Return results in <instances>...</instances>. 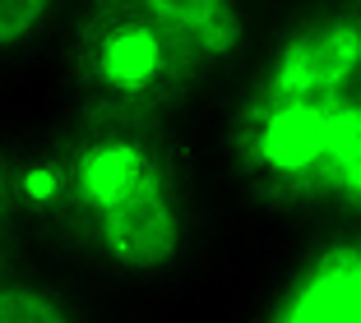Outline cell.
I'll return each instance as SVG.
<instances>
[{"instance_id":"1","label":"cell","mask_w":361,"mask_h":323,"mask_svg":"<svg viewBox=\"0 0 361 323\" xmlns=\"http://www.w3.org/2000/svg\"><path fill=\"white\" fill-rule=\"evenodd\" d=\"M32 129L42 245L88 291L121 319H176L218 296L236 240L200 125L32 111Z\"/></svg>"},{"instance_id":"2","label":"cell","mask_w":361,"mask_h":323,"mask_svg":"<svg viewBox=\"0 0 361 323\" xmlns=\"http://www.w3.org/2000/svg\"><path fill=\"white\" fill-rule=\"evenodd\" d=\"M200 144L236 254L361 227V0H274Z\"/></svg>"},{"instance_id":"3","label":"cell","mask_w":361,"mask_h":323,"mask_svg":"<svg viewBox=\"0 0 361 323\" xmlns=\"http://www.w3.org/2000/svg\"><path fill=\"white\" fill-rule=\"evenodd\" d=\"M32 111L111 115V120H176L200 125L204 106L190 74L139 10V0H79L70 5Z\"/></svg>"},{"instance_id":"4","label":"cell","mask_w":361,"mask_h":323,"mask_svg":"<svg viewBox=\"0 0 361 323\" xmlns=\"http://www.w3.org/2000/svg\"><path fill=\"white\" fill-rule=\"evenodd\" d=\"M218 323H361V227L241 250Z\"/></svg>"},{"instance_id":"5","label":"cell","mask_w":361,"mask_h":323,"mask_svg":"<svg viewBox=\"0 0 361 323\" xmlns=\"http://www.w3.org/2000/svg\"><path fill=\"white\" fill-rule=\"evenodd\" d=\"M139 10L180 56L209 115L255 65L274 0H139Z\"/></svg>"},{"instance_id":"6","label":"cell","mask_w":361,"mask_h":323,"mask_svg":"<svg viewBox=\"0 0 361 323\" xmlns=\"http://www.w3.org/2000/svg\"><path fill=\"white\" fill-rule=\"evenodd\" d=\"M42 245V162L28 106L0 102V277Z\"/></svg>"},{"instance_id":"7","label":"cell","mask_w":361,"mask_h":323,"mask_svg":"<svg viewBox=\"0 0 361 323\" xmlns=\"http://www.w3.org/2000/svg\"><path fill=\"white\" fill-rule=\"evenodd\" d=\"M0 323H126L51 250H32L0 277Z\"/></svg>"},{"instance_id":"8","label":"cell","mask_w":361,"mask_h":323,"mask_svg":"<svg viewBox=\"0 0 361 323\" xmlns=\"http://www.w3.org/2000/svg\"><path fill=\"white\" fill-rule=\"evenodd\" d=\"M75 0H0V102L28 106Z\"/></svg>"},{"instance_id":"9","label":"cell","mask_w":361,"mask_h":323,"mask_svg":"<svg viewBox=\"0 0 361 323\" xmlns=\"http://www.w3.org/2000/svg\"><path fill=\"white\" fill-rule=\"evenodd\" d=\"M126 323H195L190 314H176V319H126Z\"/></svg>"},{"instance_id":"10","label":"cell","mask_w":361,"mask_h":323,"mask_svg":"<svg viewBox=\"0 0 361 323\" xmlns=\"http://www.w3.org/2000/svg\"><path fill=\"white\" fill-rule=\"evenodd\" d=\"M75 5H79V0H75Z\"/></svg>"}]
</instances>
